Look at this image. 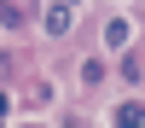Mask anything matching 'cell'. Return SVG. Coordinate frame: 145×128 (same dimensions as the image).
<instances>
[{
    "mask_svg": "<svg viewBox=\"0 0 145 128\" xmlns=\"http://www.w3.org/2000/svg\"><path fill=\"white\" fill-rule=\"evenodd\" d=\"M46 35H70V0L46 6Z\"/></svg>",
    "mask_w": 145,
    "mask_h": 128,
    "instance_id": "6da1fadb",
    "label": "cell"
},
{
    "mask_svg": "<svg viewBox=\"0 0 145 128\" xmlns=\"http://www.w3.org/2000/svg\"><path fill=\"white\" fill-rule=\"evenodd\" d=\"M70 6H76V0H70Z\"/></svg>",
    "mask_w": 145,
    "mask_h": 128,
    "instance_id": "277c9868",
    "label": "cell"
},
{
    "mask_svg": "<svg viewBox=\"0 0 145 128\" xmlns=\"http://www.w3.org/2000/svg\"><path fill=\"white\" fill-rule=\"evenodd\" d=\"M105 47H110V53H122V47H128V23H110V29H105Z\"/></svg>",
    "mask_w": 145,
    "mask_h": 128,
    "instance_id": "3957f363",
    "label": "cell"
},
{
    "mask_svg": "<svg viewBox=\"0 0 145 128\" xmlns=\"http://www.w3.org/2000/svg\"><path fill=\"white\" fill-rule=\"evenodd\" d=\"M116 122H128V128H145V105H116Z\"/></svg>",
    "mask_w": 145,
    "mask_h": 128,
    "instance_id": "7a4b0ae2",
    "label": "cell"
}]
</instances>
